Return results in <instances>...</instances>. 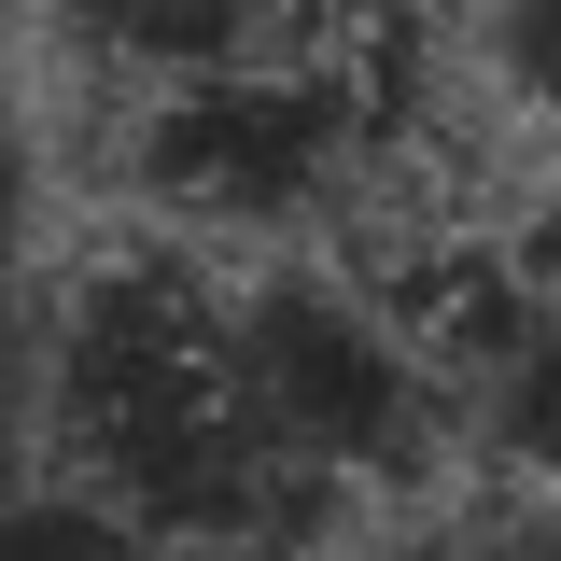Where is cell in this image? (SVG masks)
<instances>
[{"instance_id":"cell-1","label":"cell","mask_w":561,"mask_h":561,"mask_svg":"<svg viewBox=\"0 0 561 561\" xmlns=\"http://www.w3.org/2000/svg\"><path fill=\"white\" fill-rule=\"evenodd\" d=\"M28 463L183 561H323V505L225 379V267L183 239H113L43 295Z\"/></svg>"},{"instance_id":"cell-2","label":"cell","mask_w":561,"mask_h":561,"mask_svg":"<svg viewBox=\"0 0 561 561\" xmlns=\"http://www.w3.org/2000/svg\"><path fill=\"white\" fill-rule=\"evenodd\" d=\"M127 197L183 239V253H337V267H393L421 253V84H408V14L365 0L351 28L295 43V57L210 70L140 99L113 140Z\"/></svg>"},{"instance_id":"cell-3","label":"cell","mask_w":561,"mask_h":561,"mask_svg":"<svg viewBox=\"0 0 561 561\" xmlns=\"http://www.w3.org/2000/svg\"><path fill=\"white\" fill-rule=\"evenodd\" d=\"M225 379H239V408L267 435V463L323 505V534L421 505L449 478V449H463L421 323L337 253H239L225 267Z\"/></svg>"},{"instance_id":"cell-4","label":"cell","mask_w":561,"mask_h":561,"mask_svg":"<svg viewBox=\"0 0 561 561\" xmlns=\"http://www.w3.org/2000/svg\"><path fill=\"white\" fill-rule=\"evenodd\" d=\"M365 0H43V43H57L99 99H169V84H210V70H253L351 28Z\"/></svg>"},{"instance_id":"cell-5","label":"cell","mask_w":561,"mask_h":561,"mask_svg":"<svg viewBox=\"0 0 561 561\" xmlns=\"http://www.w3.org/2000/svg\"><path fill=\"white\" fill-rule=\"evenodd\" d=\"M0 561H183V548H154L140 519L84 505V491L43 478V463H14V478H0Z\"/></svg>"},{"instance_id":"cell-6","label":"cell","mask_w":561,"mask_h":561,"mask_svg":"<svg viewBox=\"0 0 561 561\" xmlns=\"http://www.w3.org/2000/svg\"><path fill=\"white\" fill-rule=\"evenodd\" d=\"M351 561H561V505L491 491V505H449V519H379Z\"/></svg>"},{"instance_id":"cell-7","label":"cell","mask_w":561,"mask_h":561,"mask_svg":"<svg viewBox=\"0 0 561 561\" xmlns=\"http://www.w3.org/2000/svg\"><path fill=\"white\" fill-rule=\"evenodd\" d=\"M478 57H491V84L519 113L561 127V0H478Z\"/></svg>"},{"instance_id":"cell-8","label":"cell","mask_w":561,"mask_h":561,"mask_svg":"<svg viewBox=\"0 0 561 561\" xmlns=\"http://www.w3.org/2000/svg\"><path fill=\"white\" fill-rule=\"evenodd\" d=\"M491 253H505V280H519V309H534V323L561 337V183H548L534 210H519V225H505Z\"/></svg>"}]
</instances>
